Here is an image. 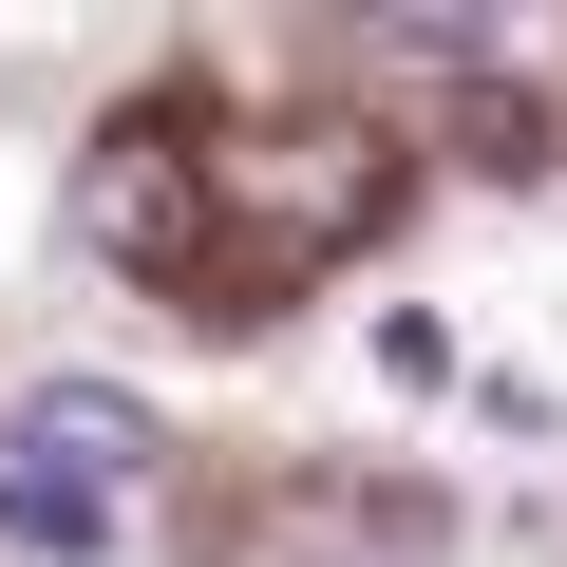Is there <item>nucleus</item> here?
<instances>
[{"mask_svg":"<svg viewBox=\"0 0 567 567\" xmlns=\"http://www.w3.org/2000/svg\"><path fill=\"white\" fill-rule=\"evenodd\" d=\"M227 171V208L265 227V246H341L360 208H379V133H341V114H284V133H246V152H208Z\"/></svg>","mask_w":567,"mask_h":567,"instance_id":"obj_1","label":"nucleus"},{"mask_svg":"<svg viewBox=\"0 0 567 567\" xmlns=\"http://www.w3.org/2000/svg\"><path fill=\"white\" fill-rule=\"evenodd\" d=\"M76 246H95V265H152V284L189 265V152H171L152 114L76 152Z\"/></svg>","mask_w":567,"mask_h":567,"instance_id":"obj_2","label":"nucleus"},{"mask_svg":"<svg viewBox=\"0 0 567 567\" xmlns=\"http://www.w3.org/2000/svg\"><path fill=\"white\" fill-rule=\"evenodd\" d=\"M20 454H39V473H76V492H114V511H133V492H152V454H171V435H152V398H114V379H39V398H20Z\"/></svg>","mask_w":567,"mask_h":567,"instance_id":"obj_3","label":"nucleus"},{"mask_svg":"<svg viewBox=\"0 0 567 567\" xmlns=\"http://www.w3.org/2000/svg\"><path fill=\"white\" fill-rule=\"evenodd\" d=\"M133 511L114 492H76V473H39V454H0V548H39V567H95Z\"/></svg>","mask_w":567,"mask_h":567,"instance_id":"obj_4","label":"nucleus"}]
</instances>
